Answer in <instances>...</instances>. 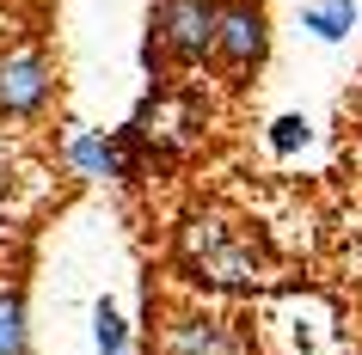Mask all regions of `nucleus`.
<instances>
[{
	"label": "nucleus",
	"instance_id": "1a4fd4ad",
	"mask_svg": "<svg viewBox=\"0 0 362 355\" xmlns=\"http://www.w3.org/2000/svg\"><path fill=\"white\" fill-rule=\"evenodd\" d=\"M93 343H98V355H135V325L117 313L111 294L93 300Z\"/></svg>",
	"mask_w": 362,
	"mask_h": 355
},
{
	"label": "nucleus",
	"instance_id": "f03ea898",
	"mask_svg": "<svg viewBox=\"0 0 362 355\" xmlns=\"http://www.w3.org/2000/svg\"><path fill=\"white\" fill-rule=\"evenodd\" d=\"M215 43H221V0H153L141 68L153 74V86H166L172 68L178 74L215 68Z\"/></svg>",
	"mask_w": 362,
	"mask_h": 355
},
{
	"label": "nucleus",
	"instance_id": "7ed1b4c3",
	"mask_svg": "<svg viewBox=\"0 0 362 355\" xmlns=\"http://www.w3.org/2000/svg\"><path fill=\"white\" fill-rule=\"evenodd\" d=\"M270 61V6L264 0H221V43H215V74L221 86L246 92Z\"/></svg>",
	"mask_w": 362,
	"mask_h": 355
},
{
	"label": "nucleus",
	"instance_id": "f257e3e1",
	"mask_svg": "<svg viewBox=\"0 0 362 355\" xmlns=\"http://www.w3.org/2000/svg\"><path fill=\"white\" fill-rule=\"evenodd\" d=\"M178 270L203 288H228V294H246V288H264L276 276V258H270L264 233L228 208H197L191 221L178 227Z\"/></svg>",
	"mask_w": 362,
	"mask_h": 355
},
{
	"label": "nucleus",
	"instance_id": "423d86ee",
	"mask_svg": "<svg viewBox=\"0 0 362 355\" xmlns=\"http://www.w3.org/2000/svg\"><path fill=\"white\" fill-rule=\"evenodd\" d=\"M160 355H240V337L221 313H178L160 331Z\"/></svg>",
	"mask_w": 362,
	"mask_h": 355
},
{
	"label": "nucleus",
	"instance_id": "39448f33",
	"mask_svg": "<svg viewBox=\"0 0 362 355\" xmlns=\"http://www.w3.org/2000/svg\"><path fill=\"white\" fill-rule=\"evenodd\" d=\"M56 104V61L43 43L0 49V123H37Z\"/></svg>",
	"mask_w": 362,
	"mask_h": 355
},
{
	"label": "nucleus",
	"instance_id": "0eeeda50",
	"mask_svg": "<svg viewBox=\"0 0 362 355\" xmlns=\"http://www.w3.org/2000/svg\"><path fill=\"white\" fill-rule=\"evenodd\" d=\"M362 19V0H301V31L313 43H350V31H356Z\"/></svg>",
	"mask_w": 362,
	"mask_h": 355
},
{
	"label": "nucleus",
	"instance_id": "20e7f679",
	"mask_svg": "<svg viewBox=\"0 0 362 355\" xmlns=\"http://www.w3.org/2000/svg\"><path fill=\"white\" fill-rule=\"evenodd\" d=\"M62 166L80 184H141L148 160L129 129H68L62 135Z\"/></svg>",
	"mask_w": 362,
	"mask_h": 355
},
{
	"label": "nucleus",
	"instance_id": "6e6552de",
	"mask_svg": "<svg viewBox=\"0 0 362 355\" xmlns=\"http://www.w3.org/2000/svg\"><path fill=\"white\" fill-rule=\"evenodd\" d=\"M0 355H31V294L19 276H0Z\"/></svg>",
	"mask_w": 362,
	"mask_h": 355
},
{
	"label": "nucleus",
	"instance_id": "9d476101",
	"mask_svg": "<svg viewBox=\"0 0 362 355\" xmlns=\"http://www.w3.org/2000/svg\"><path fill=\"white\" fill-rule=\"evenodd\" d=\"M264 141H270V153H301L307 141H313V123H307L301 111H283V116H270Z\"/></svg>",
	"mask_w": 362,
	"mask_h": 355
}]
</instances>
